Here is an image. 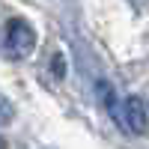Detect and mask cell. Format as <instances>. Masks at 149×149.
Instances as JSON below:
<instances>
[{"mask_svg":"<svg viewBox=\"0 0 149 149\" xmlns=\"http://www.w3.org/2000/svg\"><path fill=\"white\" fill-rule=\"evenodd\" d=\"M3 45H6L9 57H27L33 51V45H36V33H33V27L24 18H12L6 24V39H3Z\"/></svg>","mask_w":149,"mask_h":149,"instance_id":"obj_1","label":"cell"},{"mask_svg":"<svg viewBox=\"0 0 149 149\" xmlns=\"http://www.w3.org/2000/svg\"><path fill=\"white\" fill-rule=\"evenodd\" d=\"M119 119L131 134H143L149 128V113H146V104L140 102L137 95H128L122 102V110H119Z\"/></svg>","mask_w":149,"mask_h":149,"instance_id":"obj_2","label":"cell"},{"mask_svg":"<svg viewBox=\"0 0 149 149\" xmlns=\"http://www.w3.org/2000/svg\"><path fill=\"white\" fill-rule=\"evenodd\" d=\"M9 119H12V104L6 102V98H0V125L9 122Z\"/></svg>","mask_w":149,"mask_h":149,"instance_id":"obj_3","label":"cell"},{"mask_svg":"<svg viewBox=\"0 0 149 149\" xmlns=\"http://www.w3.org/2000/svg\"><path fill=\"white\" fill-rule=\"evenodd\" d=\"M0 149H6V143H3V140H0Z\"/></svg>","mask_w":149,"mask_h":149,"instance_id":"obj_4","label":"cell"}]
</instances>
